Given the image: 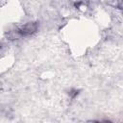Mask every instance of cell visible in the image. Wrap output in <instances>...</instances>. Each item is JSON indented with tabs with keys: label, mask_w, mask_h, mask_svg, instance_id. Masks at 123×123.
Here are the masks:
<instances>
[{
	"label": "cell",
	"mask_w": 123,
	"mask_h": 123,
	"mask_svg": "<svg viewBox=\"0 0 123 123\" xmlns=\"http://www.w3.org/2000/svg\"><path fill=\"white\" fill-rule=\"evenodd\" d=\"M37 29V25L34 23H28L26 25H24L23 27L19 28L16 32L19 35V37H26L29 36L31 34H33Z\"/></svg>",
	"instance_id": "1"
}]
</instances>
